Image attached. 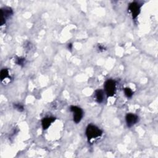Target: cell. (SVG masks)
Returning a JSON list of instances; mask_svg holds the SVG:
<instances>
[{
    "label": "cell",
    "instance_id": "obj_4",
    "mask_svg": "<svg viewBox=\"0 0 158 158\" xmlns=\"http://www.w3.org/2000/svg\"><path fill=\"white\" fill-rule=\"evenodd\" d=\"M141 6L137 2H133L129 5V9L132 13L133 19H136L140 13Z\"/></svg>",
    "mask_w": 158,
    "mask_h": 158
},
{
    "label": "cell",
    "instance_id": "obj_3",
    "mask_svg": "<svg viewBox=\"0 0 158 158\" xmlns=\"http://www.w3.org/2000/svg\"><path fill=\"white\" fill-rule=\"evenodd\" d=\"M70 110L74 113V121L76 123L80 122L84 116L83 110L76 106H71Z\"/></svg>",
    "mask_w": 158,
    "mask_h": 158
},
{
    "label": "cell",
    "instance_id": "obj_2",
    "mask_svg": "<svg viewBox=\"0 0 158 158\" xmlns=\"http://www.w3.org/2000/svg\"><path fill=\"white\" fill-rule=\"evenodd\" d=\"M105 90L108 97L113 96L116 91V84L113 80H108L105 84Z\"/></svg>",
    "mask_w": 158,
    "mask_h": 158
},
{
    "label": "cell",
    "instance_id": "obj_7",
    "mask_svg": "<svg viewBox=\"0 0 158 158\" xmlns=\"http://www.w3.org/2000/svg\"><path fill=\"white\" fill-rule=\"evenodd\" d=\"M56 120L55 117H44L41 120V125L43 130H47L51 125V123L54 122Z\"/></svg>",
    "mask_w": 158,
    "mask_h": 158
},
{
    "label": "cell",
    "instance_id": "obj_10",
    "mask_svg": "<svg viewBox=\"0 0 158 158\" xmlns=\"http://www.w3.org/2000/svg\"><path fill=\"white\" fill-rule=\"evenodd\" d=\"M124 93H125V95L126 96V97H127L128 98H132L133 93L132 92V90L130 88H124Z\"/></svg>",
    "mask_w": 158,
    "mask_h": 158
},
{
    "label": "cell",
    "instance_id": "obj_14",
    "mask_svg": "<svg viewBox=\"0 0 158 158\" xmlns=\"http://www.w3.org/2000/svg\"><path fill=\"white\" fill-rule=\"evenodd\" d=\"M68 47H69V48L70 50H71V49H72V44H69Z\"/></svg>",
    "mask_w": 158,
    "mask_h": 158
},
{
    "label": "cell",
    "instance_id": "obj_9",
    "mask_svg": "<svg viewBox=\"0 0 158 158\" xmlns=\"http://www.w3.org/2000/svg\"><path fill=\"white\" fill-rule=\"evenodd\" d=\"M9 77V71L7 69H3L0 72V78H1V81H3L5 78Z\"/></svg>",
    "mask_w": 158,
    "mask_h": 158
},
{
    "label": "cell",
    "instance_id": "obj_12",
    "mask_svg": "<svg viewBox=\"0 0 158 158\" xmlns=\"http://www.w3.org/2000/svg\"><path fill=\"white\" fill-rule=\"evenodd\" d=\"M25 62V59L24 58H18L16 60V63L19 65H22L24 64Z\"/></svg>",
    "mask_w": 158,
    "mask_h": 158
},
{
    "label": "cell",
    "instance_id": "obj_8",
    "mask_svg": "<svg viewBox=\"0 0 158 158\" xmlns=\"http://www.w3.org/2000/svg\"><path fill=\"white\" fill-rule=\"evenodd\" d=\"M96 99L98 103H101L103 102L105 99V92L102 90H97L95 92Z\"/></svg>",
    "mask_w": 158,
    "mask_h": 158
},
{
    "label": "cell",
    "instance_id": "obj_6",
    "mask_svg": "<svg viewBox=\"0 0 158 158\" xmlns=\"http://www.w3.org/2000/svg\"><path fill=\"white\" fill-rule=\"evenodd\" d=\"M2 19L1 22V25L3 26L6 22V19L9 18L11 16H12L13 14V11L12 9L9 7H5L2 9Z\"/></svg>",
    "mask_w": 158,
    "mask_h": 158
},
{
    "label": "cell",
    "instance_id": "obj_13",
    "mask_svg": "<svg viewBox=\"0 0 158 158\" xmlns=\"http://www.w3.org/2000/svg\"><path fill=\"white\" fill-rule=\"evenodd\" d=\"M98 48H99V49L100 50H101V51H103L104 49H105V48H104L103 47H102V46H101V45H98Z\"/></svg>",
    "mask_w": 158,
    "mask_h": 158
},
{
    "label": "cell",
    "instance_id": "obj_5",
    "mask_svg": "<svg viewBox=\"0 0 158 158\" xmlns=\"http://www.w3.org/2000/svg\"><path fill=\"white\" fill-rule=\"evenodd\" d=\"M138 117L136 114L132 113H129L126 116V123L129 127H131L134 126L135 124H136L138 122Z\"/></svg>",
    "mask_w": 158,
    "mask_h": 158
},
{
    "label": "cell",
    "instance_id": "obj_11",
    "mask_svg": "<svg viewBox=\"0 0 158 158\" xmlns=\"http://www.w3.org/2000/svg\"><path fill=\"white\" fill-rule=\"evenodd\" d=\"M14 108L19 112H22L24 110V106L20 104H14Z\"/></svg>",
    "mask_w": 158,
    "mask_h": 158
},
{
    "label": "cell",
    "instance_id": "obj_1",
    "mask_svg": "<svg viewBox=\"0 0 158 158\" xmlns=\"http://www.w3.org/2000/svg\"><path fill=\"white\" fill-rule=\"evenodd\" d=\"M85 133L88 140H91L101 136L103 132L93 124H89L86 129Z\"/></svg>",
    "mask_w": 158,
    "mask_h": 158
}]
</instances>
